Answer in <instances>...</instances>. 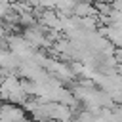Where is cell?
Segmentation results:
<instances>
[{
	"mask_svg": "<svg viewBox=\"0 0 122 122\" xmlns=\"http://www.w3.org/2000/svg\"><path fill=\"white\" fill-rule=\"evenodd\" d=\"M2 118L10 120V122H30V114L21 105H11V103H4Z\"/></svg>",
	"mask_w": 122,
	"mask_h": 122,
	"instance_id": "6da1fadb",
	"label": "cell"
}]
</instances>
